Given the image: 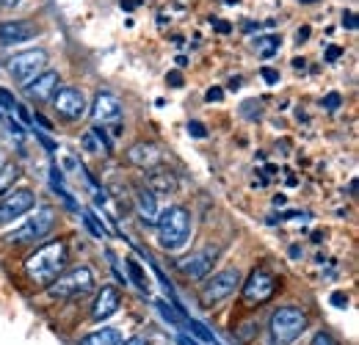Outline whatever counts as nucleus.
<instances>
[{"label":"nucleus","mask_w":359,"mask_h":345,"mask_svg":"<svg viewBox=\"0 0 359 345\" xmlns=\"http://www.w3.org/2000/svg\"><path fill=\"white\" fill-rule=\"evenodd\" d=\"M67 257H69L67 255V243L64 241H50L45 246H39L34 255H28V259H25V273H28V279L34 285L47 288V285H53L64 273Z\"/></svg>","instance_id":"1"},{"label":"nucleus","mask_w":359,"mask_h":345,"mask_svg":"<svg viewBox=\"0 0 359 345\" xmlns=\"http://www.w3.org/2000/svg\"><path fill=\"white\" fill-rule=\"evenodd\" d=\"M155 224H158V243H161L163 249H169V252L185 246L188 238H191V216H188V210L180 208V205L161 210Z\"/></svg>","instance_id":"2"},{"label":"nucleus","mask_w":359,"mask_h":345,"mask_svg":"<svg viewBox=\"0 0 359 345\" xmlns=\"http://www.w3.org/2000/svg\"><path fill=\"white\" fill-rule=\"evenodd\" d=\"M307 329V315L296 306H279L269 320V334L273 345H290Z\"/></svg>","instance_id":"3"},{"label":"nucleus","mask_w":359,"mask_h":345,"mask_svg":"<svg viewBox=\"0 0 359 345\" xmlns=\"http://www.w3.org/2000/svg\"><path fill=\"white\" fill-rule=\"evenodd\" d=\"M94 288V273H91L86 265H78L67 273H61L53 285H47V293L50 299H58V302H67V299H78V296H86Z\"/></svg>","instance_id":"4"},{"label":"nucleus","mask_w":359,"mask_h":345,"mask_svg":"<svg viewBox=\"0 0 359 345\" xmlns=\"http://www.w3.org/2000/svg\"><path fill=\"white\" fill-rule=\"evenodd\" d=\"M53 226H55V210L45 205V208H39L36 213H31V216L25 218L22 226H17L14 232H8L6 241L8 243H34V241H42L45 235H50Z\"/></svg>","instance_id":"5"},{"label":"nucleus","mask_w":359,"mask_h":345,"mask_svg":"<svg viewBox=\"0 0 359 345\" xmlns=\"http://www.w3.org/2000/svg\"><path fill=\"white\" fill-rule=\"evenodd\" d=\"M241 285V273L238 268H224L219 273H213V279H208L202 285V304L205 306H213V304H222L224 299H229Z\"/></svg>","instance_id":"6"},{"label":"nucleus","mask_w":359,"mask_h":345,"mask_svg":"<svg viewBox=\"0 0 359 345\" xmlns=\"http://www.w3.org/2000/svg\"><path fill=\"white\" fill-rule=\"evenodd\" d=\"M122 116H125V111H122L119 97L111 94V91H97V97L91 102V119H94V125L114 128V133H119L122 130L119 128L122 125Z\"/></svg>","instance_id":"7"},{"label":"nucleus","mask_w":359,"mask_h":345,"mask_svg":"<svg viewBox=\"0 0 359 345\" xmlns=\"http://www.w3.org/2000/svg\"><path fill=\"white\" fill-rule=\"evenodd\" d=\"M47 67V53L45 50H22L17 55L8 58V69L14 75L17 83H31L36 75H42V69Z\"/></svg>","instance_id":"8"},{"label":"nucleus","mask_w":359,"mask_h":345,"mask_svg":"<svg viewBox=\"0 0 359 345\" xmlns=\"http://www.w3.org/2000/svg\"><path fill=\"white\" fill-rule=\"evenodd\" d=\"M53 108L67 122H78L86 114V94L75 86H61L53 91Z\"/></svg>","instance_id":"9"},{"label":"nucleus","mask_w":359,"mask_h":345,"mask_svg":"<svg viewBox=\"0 0 359 345\" xmlns=\"http://www.w3.org/2000/svg\"><path fill=\"white\" fill-rule=\"evenodd\" d=\"M276 290V276L269 273L266 268H255L249 273V279L243 282V302L249 306H257V304H266Z\"/></svg>","instance_id":"10"},{"label":"nucleus","mask_w":359,"mask_h":345,"mask_svg":"<svg viewBox=\"0 0 359 345\" xmlns=\"http://www.w3.org/2000/svg\"><path fill=\"white\" fill-rule=\"evenodd\" d=\"M36 205V194L31 188H11L3 199H0V224H8L14 218H22L31 213Z\"/></svg>","instance_id":"11"},{"label":"nucleus","mask_w":359,"mask_h":345,"mask_svg":"<svg viewBox=\"0 0 359 345\" xmlns=\"http://www.w3.org/2000/svg\"><path fill=\"white\" fill-rule=\"evenodd\" d=\"M213 262H216V249H202V252H196L191 257L180 259V271L188 279H205L213 271Z\"/></svg>","instance_id":"12"},{"label":"nucleus","mask_w":359,"mask_h":345,"mask_svg":"<svg viewBox=\"0 0 359 345\" xmlns=\"http://www.w3.org/2000/svg\"><path fill=\"white\" fill-rule=\"evenodd\" d=\"M119 306H122V293H119L114 285H102V290H100L97 299H94L91 315H94V320H105V318H111Z\"/></svg>","instance_id":"13"},{"label":"nucleus","mask_w":359,"mask_h":345,"mask_svg":"<svg viewBox=\"0 0 359 345\" xmlns=\"http://www.w3.org/2000/svg\"><path fill=\"white\" fill-rule=\"evenodd\" d=\"M58 88V72L47 69L42 75H36L31 83H25V94L34 100V102H47L53 100V91Z\"/></svg>","instance_id":"14"},{"label":"nucleus","mask_w":359,"mask_h":345,"mask_svg":"<svg viewBox=\"0 0 359 345\" xmlns=\"http://www.w3.org/2000/svg\"><path fill=\"white\" fill-rule=\"evenodd\" d=\"M36 36V28L25 20H8V22H0V42L3 44H22L28 39Z\"/></svg>","instance_id":"15"},{"label":"nucleus","mask_w":359,"mask_h":345,"mask_svg":"<svg viewBox=\"0 0 359 345\" xmlns=\"http://www.w3.org/2000/svg\"><path fill=\"white\" fill-rule=\"evenodd\" d=\"M128 158H130V163H135L138 169H155V166H161L163 152L155 144H135V147L128 149Z\"/></svg>","instance_id":"16"},{"label":"nucleus","mask_w":359,"mask_h":345,"mask_svg":"<svg viewBox=\"0 0 359 345\" xmlns=\"http://www.w3.org/2000/svg\"><path fill=\"white\" fill-rule=\"evenodd\" d=\"M147 188L152 194H175L177 191V177L163 169V166H155L152 172L147 174Z\"/></svg>","instance_id":"17"},{"label":"nucleus","mask_w":359,"mask_h":345,"mask_svg":"<svg viewBox=\"0 0 359 345\" xmlns=\"http://www.w3.org/2000/svg\"><path fill=\"white\" fill-rule=\"evenodd\" d=\"M135 208H138V216L144 224H155L158 221V202H155V194L149 191V188H141L138 194H135Z\"/></svg>","instance_id":"18"},{"label":"nucleus","mask_w":359,"mask_h":345,"mask_svg":"<svg viewBox=\"0 0 359 345\" xmlns=\"http://www.w3.org/2000/svg\"><path fill=\"white\" fill-rule=\"evenodd\" d=\"M122 343V332L114 329V326H102L97 332H91L86 337H81L78 345H119Z\"/></svg>","instance_id":"19"},{"label":"nucleus","mask_w":359,"mask_h":345,"mask_svg":"<svg viewBox=\"0 0 359 345\" xmlns=\"http://www.w3.org/2000/svg\"><path fill=\"white\" fill-rule=\"evenodd\" d=\"M20 177H22V169L17 163H0V199L14 188Z\"/></svg>","instance_id":"20"},{"label":"nucleus","mask_w":359,"mask_h":345,"mask_svg":"<svg viewBox=\"0 0 359 345\" xmlns=\"http://www.w3.org/2000/svg\"><path fill=\"white\" fill-rule=\"evenodd\" d=\"M125 265H128V273H130V279H133L135 288H138L141 293H147V290H149V279H147V273L141 271V265H138V262H135L133 257L128 259Z\"/></svg>","instance_id":"21"},{"label":"nucleus","mask_w":359,"mask_h":345,"mask_svg":"<svg viewBox=\"0 0 359 345\" xmlns=\"http://www.w3.org/2000/svg\"><path fill=\"white\" fill-rule=\"evenodd\" d=\"M282 44V39L276 36V34H271V36H260V39H255V47L263 53V58H271L273 53H276V47Z\"/></svg>","instance_id":"22"},{"label":"nucleus","mask_w":359,"mask_h":345,"mask_svg":"<svg viewBox=\"0 0 359 345\" xmlns=\"http://www.w3.org/2000/svg\"><path fill=\"white\" fill-rule=\"evenodd\" d=\"M83 221H86V229H89L94 238H100V241L108 238V226L97 218V213H83Z\"/></svg>","instance_id":"23"},{"label":"nucleus","mask_w":359,"mask_h":345,"mask_svg":"<svg viewBox=\"0 0 359 345\" xmlns=\"http://www.w3.org/2000/svg\"><path fill=\"white\" fill-rule=\"evenodd\" d=\"M155 306H158V312H161V318L166 320V323H172V326H180V318L177 312L169 306V304L163 302V299H155Z\"/></svg>","instance_id":"24"},{"label":"nucleus","mask_w":359,"mask_h":345,"mask_svg":"<svg viewBox=\"0 0 359 345\" xmlns=\"http://www.w3.org/2000/svg\"><path fill=\"white\" fill-rule=\"evenodd\" d=\"M188 326H191V332H194V334H196L199 340H205V343H213V345H216V340H213V332H210L208 326H202V323H199V320H194V318L188 320Z\"/></svg>","instance_id":"25"},{"label":"nucleus","mask_w":359,"mask_h":345,"mask_svg":"<svg viewBox=\"0 0 359 345\" xmlns=\"http://www.w3.org/2000/svg\"><path fill=\"white\" fill-rule=\"evenodd\" d=\"M340 102H343V97H340L337 91H329V94L320 100V105H323L326 111H337V108H340Z\"/></svg>","instance_id":"26"},{"label":"nucleus","mask_w":359,"mask_h":345,"mask_svg":"<svg viewBox=\"0 0 359 345\" xmlns=\"http://www.w3.org/2000/svg\"><path fill=\"white\" fill-rule=\"evenodd\" d=\"M241 111H243L249 119H260V114H263V108H260V102H257V100H246Z\"/></svg>","instance_id":"27"},{"label":"nucleus","mask_w":359,"mask_h":345,"mask_svg":"<svg viewBox=\"0 0 359 345\" xmlns=\"http://www.w3.org/2000/svg\"><path fill=\"white\" fill-rule=\"evenodd\" d=\"M0 108H6V111H14V108H17L14 94H11V91H6L3 86H0Z\"/></svg>","instance_id":"28"},{"label":"nucleus","mask_w":359,"mask_h":345,"mask_svg":"<svg viewBox=\"0 0 359 345\" xmlns=\"http://www.w3.org/2000/svg\"><path fill=\"white\" fill-rule=\"evenodd\" d=\"M260 78H263L266 83H271V86L282 81V78H279V69H273V67H263V69H260Z\"/></svg>","instance_id":"29"},{"label":"nucleus","mask_w":359,"mask_h":345,"mask_svg":"<svg viewBox=\"0 0 359 345\" xmlns=\"http://www.w3.org/2000/svg\"><path fill=\"white\" fill-rule=\"evenodd\" d=\"M205 100H208V102H222V100H224V88L210 86L208 88V94H205Z\"/></svg>","instance_id":"30"},{"label":"nucleus","mask_w":359,"mask_h":345,"mask_svg":"<svg viewBox=\"0 0 359 345\" xmlns=\"http://www.w3.org/2000/svg\"><path fill=\"white\" fill-rule=\"evenodd\" d=\"M310 345H340V343H337V340H334L332 334H326V332H318Z\"/></svg>","instance_id":"31"},{"label":"nucleus","mask_w":359,"mask_h":345,"mask_svg":"<svg viewBox=\"0 0 359 345\" xmlns=\"http://www.w3.org/2000/svg\"><path fill=\"white\" fill-rule=\"evenodd\" d=\"M343 28H348V31H357L359 28V20L354 11H346V14H343Z\"/></svg>","instance_id":"32"},{"label":"nucleus","mask_w":359,"mask_h":345,"mask_svg":"<svg viewBox=\"0 0 359 345\" xmlns=\"http://www.w3.org/2000/svg\"><path fill=\"white\" fill-rule=\"evenodd\" d=\"M34 133H36V138H39V141H42V147H45L47 152H55V147H58V144H55V141H53V138H50V135H45V133H42V130H34Z\"/></svg>","instance_id":"33"},{"label":"nucleus","mask_w":359,"mask_h":345,"mask_svg":"<svg viewBox=\"0 0 359 345\" xmlns=\"http://www.w3.org/2000/svg\"><path fill=\"white\" fill-rule=\"evenodd\" d=\"M188 135H194V138H205L208 130L202 128V122H188Z\"/></svg>","instance_id":"34"},{"label":"nucleus","mask_w":359,"mask_h":345,"mask_svg":"<svg viewBox=\"0 0 359 345\" xmlns=\"http://www.w3.org/2000/svg\"><path fill=\"white\" fill-rule=\"evenodd\" d=\"M34 122H36V125H39V128H42V130H47V133H50V130H55V125H53V122L47 119L45 114H39V111L34 114Z\"/></svg>","instance_id":"35"},{"label":"nucleus","mask_w":359,"mask_h":345,"mask_svg":"<svg viewBox=\"0 0 359 345\" xmlns=\"http://www.w3.org/2000/svg\"><path fill=\"white\" fill-rule=\"evenodd\" d=\"M166 83H169L172 88H182V83H185V81H182V75L175 69V72H169V75H166Z\"/></svg>","instance_id":"36"},{"label":"nucleus","mask_w":359,"mask_h":345,"mask_svg":"<svg viewBox=\"0 0 359 345\" xmlns=\"http://www.w3.org/2000/svg\"><path fill=\"white\" fill-rule=\"evenodd\" d=\"M340 55H343V47H337V44L326 47V61H340Z\"/></svg>","instance_id":"37"},{"label":"nucleus","mask_w":359,"mask_h":345,"mask_svg":"<svg viewBox=\"0 0 359 345\" xmlns=\"http://www.w3.org/2000/svg\"><path fill=\"white\" fill-rule=\"evenodd\" d=\"M332 304H334L337 309H346V306H348V296H346V293H332Z\"/></svg>","instance_id":"38"},{"label":"nucleus","mask_w":359,"mask_h":345,"mask_svg":"<svg viewBox=\"0 0 359 345\" xmlns=\"http://www.w3.org/2000/svg\"><path fill=\"white\" fill-rule=\"evenodd\" d=\"M83 149H86V152H91V155H94V152H97V149H100V147H97V141H94V135H91V133H86V135H83Z\"/></svg>","instance_id":"39"},{"label":"nucleus","mask_w":359,"mask_h":345,"mask_svg":"<svg viewBox=\"0 0 359 345\" xmlns=\"http://www.w3.org/2000/svg\"><path fill=\"white\" fill-rule=\"evenodd\" d=\"M210 22H213V28H216L219 34H229V31H232V25L224 22V20H210Z\"/></svg>","instance_id":"40"},{"label":"nucleus","mask_w":359,"mask_h":345,"mask_svg":"<svg viewBox=\"0 0 359 345\" xmlns=\"http://www.w3.org/2000/svg\"><path fill=\"white\" fill-rule=\"evenodd\" d=\"M310 39V25H302L299 31H296V42L302 44V42H307Z\"/></svg>","instance_id":"41"},{"label":"nucleus","mask_w":359,"mask_h":345,"mask_svg":"<svg viewBox=\"0 0 359 345\" xmlns=\"http://www.w3.org/2000/svg\"><path fill=\"white\" fill-rule=\"evenodd\" d=\"M119 345H149V340L138 334V337H130V340H122V343H119Z\"/></svg>","instance_id":"42"},{"label":"nucleus","mask_w":359,"mask_h":345,"mask_svg":"<svg viewBox=\"0 0 359 345\" xmlns=\"http://www.w3.org/2000/svg\"><path fill=\"white\" fill-rule=\"evenodd\" d=\"M8 130H11L14 135H22V133H25V128H22L20 122H14V119H8Z\"/></svg>","instance_id":"43"},{"label":"nucleus","mask_w":359,"mask_h":345,"mask_svg":"<svg viewBox=\"0 0 359 345\" xmlns=\"http://www.w3.org/2000/svg\"><path fill=\"white\" fill-rule=\"evenodd\" d=\"M226 88H229V91H238V88H241V78H238V75H235V78H229Z\"/></svg>","instance_id":"44"},{"label":"nucleus","mask_w":359,"mask_h":345,"mask_svg":"<svg viewBox=\"0 0 359 345\" xmlns=\"http://www.w3.org/2000/svg\"><path fill=\"white\" fill-rule=\"evenodd\" d=\"M138 3H141V0H122V8H125V11H133Z\"/></svg>","instance_id":"45"},{"label":"nucleus","mask_w":359,"mask_h":345,"mask_svg":"<svg viewBox=\"0 0 359 345\" xmlns=\"http://www.w3.org/2000/svg\"><path fill=\"white\" fill-rule=\"evenodd\" d=\"M105 202H108L105 194H94V205H105Z\"/></svg>","instance_id":"46"},{"label":"nucleus","mask_w":359,"mask_h":345,"mask_svg":"<svg viewBox=\"0 0 359 345\" xmlns=\"http://www.w3.org/2000/svg\"><path fill=\"white\" fill-rule=\"evenodd\" d=\"M293 67H296V69H304V67H307V61H304V58H296V61H293Z\"/></svg>","instance_id":"47"},{"label":"nucleus","mask_w":359,"mask_h":345,"mask_svg":"<svg viewBox=\"0 0 359 345\" xmlns=\"http://www.w3.org/2000/svg\"><path fill=\"white\" fill-rule=\"evenodd\" d=\"M180 343H182V345H199V343H194L191 337H185V334H180Z\"/></svg>","instance_id":"48"},{"label":"nucleus","mask_w":359,"mask_h":345,"mask_svg":"<svg viewBox=\"0 0 359 345\" xmlns=\"http://www.w3.org/2000/svg\"><path fill=\"white\" fill-rule=\"evenodd\" d=\"M299 255H302V249H299V246H290V257L299 259Z\"/></svg>","instance_id":"49"},{"label":"nucleus","mask_w":359,"mask_h":345,"mask_svg":"<svg viewBox=\"0 0 359 345\" xmlns=\"http://www.w3.org/2000/svg\"><path fill=\"white\" fill-rule=\"evenodd\" d=\"M20 0H0V6H17Z\"/></svg>","instance_id":"50"},{"label":"nucleus","mask_w":359,"mask_h":345,"mask_svg":"<svg viewBox=\"0 0 359 345\" xmlns=\"http://www.w3.org/2000/svg\"><path fill=\"white\" fill-rule=\"evenodd\" d=\"M226 6H235V3H241V0H224Z\"/></svg>","instance_id":"51"},{"label":"nucleus","mask_w":359,"mask_h":345,"mask_svg":"<svg viewBox=\"0 0 359 345\" xmlns=\"http://www.w3.org/2000/svg\"><path fill=\"white\" fill-rule=\"evenodd\" d=\"M302 3H318V0H302Z\"/></svg>","instance_id":"52"},{"label":"nucleus","mask_w":359,"mask_h":345,"mask_svg":"<svg viewBox=\"0 0 359 345\" xmlns=\"http://www.w3.org/2000/svg\"><path fill=\"white\" fill-rule=\"evenodd\" d=\"M0 119H3V111H0Z\"/></svg>","instance_id":"53"}]
</instances>
